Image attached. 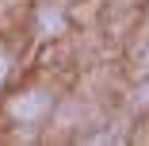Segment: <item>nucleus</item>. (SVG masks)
Instances as JSON below:
<instances>
[{
    "mask_svg": "<svg viewBox=\"0 0 149 146\" xmlns=\"http://www.w3.org/2000/svg\"><path fill=\"white\" fill-rule=\"evenodd\" d=\"M4 73H8V58H4V50H0V85H4Z\"/></svg>",
    "mask_w": 149,
    "mask_h": 146,
    "instance_id": "2",
    "label": "nucleus"
},
{
    "mask_svg": "<svg viewBox=\"0 0 149 146\" xmlns=\"http://www.w3.org/2000/svg\"><path fill=\"white\" fill-rule=\"evenodd\" d=\"M42 111H46V96L42 92H31V96L12 100V115H15V119H38Z\"/></svg>",
    "mask_w": 149,
    "mask_h": 146,
    "instance_id": "1",
    "label": "nucleus"
}]
</instances>
